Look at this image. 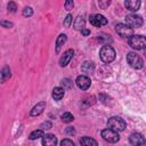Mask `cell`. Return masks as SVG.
I'll return each instance as SVG.
<instances>
[{
	"instance_id": "cell-2",
	"label": "cell",
	"mask_w": 146,
	"mask_h": 146,
	"mask_svg": "<svg viewBox=\"0 0 146 146\" xmlns=\"http://www.w3.org/2000/svg\"><path fill=\"white\" fill-rule=\"evenodd\" d=\"M99 57L104 63H111L115 58V50L111 46H104L99 51Z\"/></svg>"
},
{
	"instance_id": "cell-9",
	"label": "cell",
	"mask_w": 146,
	"mask_h": 146,
	"mask_svg": "<svg viewBox=\"0 0 146 146\" xmlns=\"http://www.w3.org/2000/svg\"><path fill=\"white\" fill-rule=\"evenodd\" d=\"M75 83H76V86H78L80 89L87 90V89L90 87L91 81H90V79H89L88 76H86V75H79V76L76 78V80H75Z\"/></svg>"
},
{
	"instance_id": "cell-15",
	"label": "cell",
	"mask_w": 146,
	"mask_h": 146,
	"mask_svg": "<svg viewBox=\"0 0 146 146\" xmlns=\"http://www.w3.org/2000/svg\"><path fill=\"white\" fill-rule=\"evenodd\" d=\"M65 95V89L62 87H56L52 90V98L55 100H60Z\"/></svg>"
},
{
	"instance_id": "cell-22",
	"label": "cell",
	"mask_w": 146,
	"mask_h": 146,
	"mask_svg": "<svg viewBox=\"0 0 146 146\" xmlns=\"http://www.w3.org/2000/svg\"><path fill=\"white\" fill-rule=\"evenodd\" d=\"M62 120H63V122H65V123H70V122H72V121L74 120V117H73V115H72L71 113L65 112V113L62 115Z\"/></svg>"
},
{
	"instance_id": "cell-11",
	"label": "cell",
	"mask_w": 146,
	"mask_h": 146,
	"mask_svg": "<svg viewBox=\"0 0 146 146\" xmlns=\"http://www.w3.org/2000/svg\"><path fill=\"white\" fill-rule=\"evenodd\" d=\"M57 144V138L52 133H47L42 136V145L43 146H55Z\"/></svg>"
},
{
	"instance_id": "cell-25",
	"label": "cell",
	"mask_w": 146,
	"mask_h": 146,
	"mask_svg": "<svg viewBox=\"0 0 146 146\" xmlns=\"http://www.w3.org/2000/svg\"><path fill=\"white\" fill-rule=\"evenodd\" d=\"M98 3H99V7H100L102 9H106V8L110 6L111 0H99Z\"/></svg>"
},
{
	"instance_id": "cell-32",
	"label": "cell",
	"mask_w": 146,
	"mask_h": 146,
	"mask_svg": "<svg viewBox=\"0 0 146 146\" xmlns=\"http://www.w3.org/2000/svg\"><path fill=\"white\" fill-rule=\"evenodd\" d=\"M66 133H68V135H74V133H75L74 128H73V127H67V128H66Z\"/></svg>"
},
{
	"instance_id": "cell-24",
	"label": "cell",
	"mask_w": 146,
	"mask_h": 146,
	"mask_svg": "<svg viewBox=\"0 0 146 146\" xmlns=\"http://www.w3.org/2000/svg\"><path fill=\"white\" fill-rule=\"evenodd\" d=\"M72 21H73V17H72L71 14H68V15L65 17V19H64V26H65V27H70L71 24H72Z\"/></svg>"
},
{
	"instance_id": "cell-6",
	"label": "cell",
	"mask_w": 146,
	"mask_h": 146,
	"mask_svg": "<svg viewBox=\"0 0 146 146\" xmlns=\"http://www.w3.org/2000/svg\"><path fill=\"white\" fill-rule=\"evenodd\" d=\"M102 137L108 143H116L120 139V136H119L117 131H114V130H112L110 128L108 129H104L102 131Z\"/></svg>"
},
{
	"instance_id": "cell-26",
	"label": "cell",
	"mask_w": 146,
	"mask_h": 146,
	"mask_svg": "<svg viewBox=\"0 0 146 146\" xmlns=\"http://www.w3.org/2000/svg\"><path fill=\"white\" fill-rule=\"evenodd\" d=\"M7 8H8V10H9V11L15 13V11H16V9H17V5H16L14 1H10V2L8 3V6H7Z\"/></svg>"
},
{
	"instance_id": "cell-21",
	"label": "cell",
	"mask_w": 146,
	"mask_h": 146,
	"mask_svg": "<svg viewBox=\"0 0 146 146\" xmlns=\"http://www.w3.org/2000/svg\"><path fill=\"white\" fill-rule=\"evenodd\" d=\"M43 136V131H42V129H39V130H34V131H32L31 133H30V139L31 140H34V139H38V138H41Z\"/></svg>"
},
{
	"instance_id": "cell-31",
	"label": "cell",
	"mask_w": 146,
	"mask_h": 146,
	"mask_svg": "<svg viewBox=\"0 0 146 146\" xmlns=\"http://www.w3.org/2000/svg\"><path fill=\"white\" fill-rule=\"evenodd\" d=\"M41 128H42V129H50V128H51V123H50L49 121L43 122V123L41 124Z\"/></svg>"
},
{
	"instance_id": "cell-18",
	"label": "cell",
	"mask_w": 146,
	"mask_h": 146,
	"mask_svg": "<svg viewBox=\"0 0 146 146\" xmlns=\"http://www.w3.org/2000/svg\"><path fill=\"white\" fill-rule=\"evenodd\" d=\"M73 25H74V29H75V30L81 31V30L84 27V19H83V17H82L81 15H79V16L75 18V22L73 23Z\"/></svg>"
},
{
	"instance_id": "cell-13",
	"label": "cell",
	"mask_w": 146,
	"mask_h": 146,
	"mask_svg": "<svg viewBox=\"0 0 146 146\" xmlns=\"http://www.w3.org/2000/svg\"><path fill=\"white\" fill-rule=\"evenodd\" d=\"M44 108H46V102H40V103H38V104L31 110V115H32V116H38V115H40V114L43 112Z\"/></svg>"
},
{
	"instance_id": "cell-27",
	"label": "cell",
	"mask_w": 146,
	"mask_h": 146,
	"mask_svg": "<svg viewBox=\"0 0 146 146\" xmlns=\"http://www.w3.org/2000/svg\"><path fill=\"white\" fill-rule=\"evenodd\" d=\"M74 3H73V0H66L65 1V9L66 10H71L73 8Z\"/></svg>"
},
{
	"instance_id": "cell-19",
	"label": "cell",
	"mask_w": 146,
	"mask_h": 146,
	"mask_svg": "<svg viewBox=\"0 0 146 146\" xmlns=\"http://www.w3.org/2000/svg\"><path fill=\"white\" fill-rule=\"evenodd\" d=\"M65 42H66V35H65V34H60V35L57 38V40H56V52H59L62 46H63Z\"/></svg>"
},
{
	"instance_id": "cell-3",
	"label": "cell",
	"mask_w": 146,
	"mask_h": 146,
	"mask_svg": "<svg viewBox=\"0 0 146 146\" xmlns=\"http://www.w3.org/2000/svg\"><path fill=\"white\" fill-rule=\"evenodd\" d=\"M107 125L110 129L114 130V131H123L125 129V122L123 119L119 117V116H113L107 121Z\"/></svg>"
},
{
	"instance_id": "cell-29",
	"label": "cell",
	"mask_w": 146,
	"mask_h": 146,
	"mask_svg": "<svg viewBox=\"0 0 146 146\" xmlns=\"http://www.w3.org/2000/svg\"><path fill=\"white\" fill-rule=\"evenodd\" d=\"M0 25L3 26V27H11V26H13V23L6 22V21H1V22H0Z\"/></svg>"
},
{
	"instance_id": "cell-5",
	"label": "cell",
	"mask_w": 146,
	"mask_h": 146,
	"mask_svg": "<svg viewBox=\"0 0 146 146\" xmlns=\"http://www.w3.org/2000/svg\"><path fill=\"white\" fill-rule=\"evenodd\" d=\"M115 31H116V33H117L120 36H122V38H129V36H131V35L133 34L132 27H130V26L127 25V24H122V23L115 25Z\"/></svg>"
},
{
	"instance_id": "cell-34",
	"label": "cell",
	"mask_w": 146,
	"mask_h": 146,
	"mask_svg": "<svg viewBox=\"0 0 146 146\" xmlns=\"http://www.w3.org/2000/svg\"><path fill=\"white\" fill-rule=\"evenodd\" d=\"M62 83H65V84L67 86V88H71V86H72V83H71V81H70L68 79H65V80H63V81H62Z\"/></svg>"
},
{
	"instance_id": "cell-30",
	"label": "cell",
	"mask_w": 146,
	"mask_h": 146,
	"mask_svg": "<svg viewBox=\"0 0 146 146\" xmlns=\"http://www.w3.org/2000/svg\"><path fill=\"white\" fill-rule=\"evenodd\" d=\"M95 100H96V98L92 96V97H89V98H87V99H86V102H84V104H87V105H90V104H94V103H95Z\"/></svg>"
},
{
	"instance_id": "cell-1",
	"label": "cell",
	"mask_w": 146,
	"mask_h": 146,
	"mask_svg": "<svg viewBox=\"0 0 146 146\" xmlns=\"http://www.w3.org/2000/svg\"><path fill=\"white\" fill-rule=\"evenodd\" d=\"M129 44L131 48L136 50H141L145 49L146 47V39L144 35H131L129 36Z\"/></svg>"
},
{
	"instance_id": "cell-14",
	"label": "cell",
	"mask_w": 146,
	"mask_h": 146,
	"mask_svg": "<svg viewBox=\"0 0 146 146\" xmlns=\"http://www.w3.org/2000/svg\"><path fill=\"white\" fill-rule=\"evenodd\" d=\"M127 9L131 10V11H137L140 7V0H125L124 2Z\"/></svg>"
},
{
	"instance_id": "cell-12",
	"label": "cell",
	"mask_w": 146,
	"mask_h": 146,
	"mask_svg": "<svg viewBox=\"0 0 146 146\" xmlns=\"http://www.w3.org/2000/svg\"><path fill=\"white\" fill-rule=\"evenodd\" d=\"M130 143H131L132 145H145V144H146V140H145V138L143 137V135L135 132V133H132V135L130 136Z\"/></svg>"
},
{
	"instance_id": "cell-10",
	"label": "cell",
	"mask_w": 146,
	"mask_h": 146,
	"mask_svg": "<svg viewBox=\"0 0 146 146\" xmlns=\"http://www.w3.org/2000/svg\"><path fill=\"white\" fill-rule=\"evenodd\" d=\"M73 55H74V50H73V49H68V50H66V51L63 54V56L60 57V59H59V65H60L62 67L66 66V65L70 63V60L72 59Z\"/></svg>"
},
{
	"instance_id": "cell-4",
	"label": "cell",
	"mask_w": 146,
	"mask_h": 146,
	"mask_svg": "<svg viewBox=\"0 0 146 146\" xmlns=\"http://www.w3.org/2000/svg\"><path fill=\"white\" fill-rule=\"evenodd\" d=\"M127 60H128V63L130 64V66L133 67V68L140 70V68H143V66H144V60H143V58H141L139 55H137L136 52H133V51H131V52H129V54L127 55Z\"/></svg>"
},
{
	"instance_id": "cell-23",
	"label": "cell",
	"mask_w": 146,
	"mask_h": 146,
	"mask_svg": "<svg viewBox=\"0 0 146 146\" xmlns=\"http://www.w3.org/2000/svg\"><path fill=\"white\" fill-rule=\"evenodd\" d=\"M23 16H25V17H30V16H32L33 15V9L31 8V7H25L24 9H23Z\"/></svg>"
},
{
	"instance_id": "cell-33",
	"label": "cell",
	"mask_w": 146,
	"mask_h": 146,
	"mask_svg": "<svg viewBox=\"0 0 146 146\" xmlns=\"http://www.w3.org/2000/svg\"><path fill=\"white\" fill-rule=\"evenodd\" d=\"M81 33H82V35H86V36H87V35L90 34V31H89L88 29H84V27H83V29L81 30Z\"/></svg>"
},
{
	"instance_id": "cell-20",
	"label": "cell",
	"mask_w": 146,
	"mask_h": 146,
	"mask_svg": "<svg viewBox=\"0 0 146 146\" xmlns=\"http://www.w3.org/2000/svg\"><path fill=\"white\" fill-rule=\"evenodd\" d=\"M94 70H95V65H94L92 62H84L83 63V65H82V72L89 74V73L94 72Z\"/></svg>"
},
{
	"instance_id": "cell-8",
	"label": "cell",
	"mask_w": 146,
	"mask_h": 146,
	"mask_svg": "<svg viewBox=\"0 0 146 146\" xmlns=\"http://www.w3.org/2000/svg\"><path fill=\"white\" fill-rule=\"evenodd\" d=\"M89 22H90L91 25H94V26H103V25H106V24H107V19H106L103 15H99V14L90 15Z\"/></svg>"
},
{
	"instance_id": "cell-17",
	"label": "cell",
	"mask_w": 146,
	"mask_h": 146,
	"mask_svg": "<svg viewBox=\"0 0 146 146\" xmlns=\"http://www.w3.org/2000/svg\"><path fill=\"white\" fill-rule=\"evenodd\" d=\"M10 68L9 67H3L0 71V82H5L10 78Z\"/></svg>"
},
{
	"instance_id": "cell-28",
	"label": "cell",
	"mask_w": 146,
	"mask_h": 146,
	"mask_svg": "<svg viewBox=\"0 0 146 146\" xmlns=\"http://www.w3.org/2000/svg\"><path fill=\"white\" fill-rule=\"evenodd\" d=\"M60 145H62V146H66V145H68V146H74V143H73L72 140H70V139H63V140L60 141Z\"/></svg>"
},
{
	"instance_id": "cell-16",
	"label": "cell",
	"mask_w": 146,
	"mask_h": 146,
	"mask_svg": "<svg viewBox=\"0 0 146 146\" xmlns=\"http://www.w3.org/2000/svg\"><path fill=\"white\" fill-rule=\"evenodd\" d=\"M80 144L82 146H97L98 145V143L95 139L90 138V137H83V138H81L80 139Z\"/></svg>"
},
{
	"instance_id": "cell-7",
	"label": "cell",
	"mask_w": 146,
	"mask_h": 146,
	"mask_svg": "<svg viewBox=\"0 0 146 146\" xmlns=\"http://www.w3.org/2000/svg\"><path fill=\"white\" fill-rule=\"evenodd\" d=\"M125 22H127V25H129L130 27H140L143 25V18H141V16L136 15V14L127 15Z\"/></svg>"
}]
</instances>
